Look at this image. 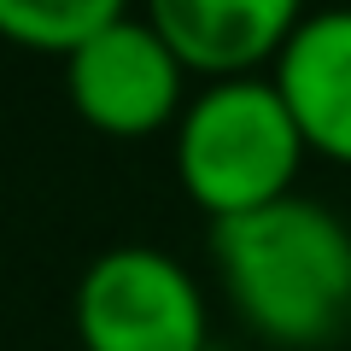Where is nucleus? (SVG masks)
<instances>
[{"instance_id": "nucleus-1", "label": "nucleus", "mask_w": 351, "mask_h": 351, "mask_svg": "<svg viewBox=\"0 0 351 351\" xmlns=\"http://www.w3.org/2000/svg\"><path fill=\"white\" fill-rule=\"evenodd\" d=\"M211 263L234 316L269 346H328L351 322V223L322 199H276L211 223Z\"/></svg>"}, {"instance_id": "nucleus-2", "label": "nucleus", "mask_w": 351, "mask_h": 351, "mask_svg": "<svg viewBox=\"0 0 351 351\" xmlns=\"http://www.w3.org/2000/svg\"><path fill=\"white\" fill-rule=\"evenodd\" d=\"M170 152L182 193L211 223H228L293 199L311 147L269 76H223L188 94L170 129Z\"/></svg>"}, {"instance_id": "nucleus-3", "label": "nucleus", "mask_w": 351, "mask_h": 351, "mask_svg": "<svg viewBox=\"0 0 351 351\" xmlns=\"http://www.w3.org/2000/svg\"><path fill=\"white\" fill-rule=\"evenodd\" d=\"M82 351H205L211 304L188 263L164 246L129 240L88 258L71 299Z\"/></svg>"}, {"instance_id": "nucleus-4", "label": "nucleus", "mask_w": 351, "mask_h": 351, "mask_svg": "<svg viewBox=\"0 0 351 351\" xmlns=\"http://www.w3.org/2000/svg\"><path fill=\"white\" fill-rule=\"evenodd\" d=\"M64 94L88 129L112 141H147L176 129L188 106V64L147 18L129 12L64 59Z\"/></svg>"}, {"instance_id": "nucleus-5", "label": "nucleus", "mask_w": 351, "mask_h": 351, "mask_svg": "<svg viewBox=\"0 0 351 351\" xmlns=\"http://www.w3.org/2000/svg\"><path fill=\"white\" fill-rule=\"evenodd\" d=\"M141 18L176 47L188 76L223 82L276 64L304 18V0H141Z\"/></svg>"}, {"instance_id": "nucleus-6", "label": "nucleus", "mask_w": 351, "mask_h": 351, "mask_svg": "<svg viewBox=\"0 0 351 351\" xmlns=\"http://www.w3.org/2000/svg\"><path fill=\"white\" fill-rule=\"evenodd\" d=\"M304 147L351 170V6H316L299 18L269 64Z\"/></svg>"}, {"instance_id": "nucleus-7", "label": "nucleus", "mask_w": 351, "mask_h": 351, "mask_svg": "<svg viewBox=\"0 0 351 351\" xmlns=\"http://www.w3.org/2000/svg\"><path fill=\"white\" fill-rule=\"evenodd\" d=\"M129 0H0V41H12L24 53H53L71 59L82 41L100 29L123 24Z\"/></svg>"}]
</instances>
